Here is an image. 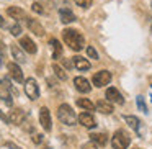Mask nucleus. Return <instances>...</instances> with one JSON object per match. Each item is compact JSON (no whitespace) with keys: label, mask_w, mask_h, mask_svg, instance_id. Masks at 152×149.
Masks as SVG:
<instances>
[{"label":"nucleus","mask_w":152,"mask_h":149,"mask_svg":"<svg viewBox=\"0 0 152 149\" xmlns=\"http://www.w3.org/2000/svg\"><path fill=\"white\" fill-rule=\"evenodd\" d=\"M62 38H64V41H66V44L72 51H82L83 48H85V40H83V36L77 30L66 28V30L62 31Z\"/></svg>","instance_id":"1"},{"label":"nucleus","mask_w":152,"mask_h":149,"mask_svg":"<svg viewBox=\"0 0 152 149\" xmlns=\"http://www.w3.org/2000/svg\"><path fill=\"white\" fill-rule=\"evenodd\" d=\"M57 118L62 125H67V126H74L77 123V115L75 112L72 110V106L67 105V103H62V105L57 108Z\"/></svg>","instance_id":"2"},{"label":"nucleus","mask_w":152,"mask_h":149,"mask_svg":"<svg viewBox=\"0 0 152 149\" xmlns=\"http://www.w3.org/2000/svg\"><path fill=\"white\" fill-rule=\"evenodd\" d=\"M129 142H131V138H129V134L124 129L115 131V134H113V138H111V146L115 149H128Z\"/></svg>","instance_id":"3"},{"label":"nucleus","mask_w":152,"mask_h":149,"mask_svg":"<svg viewBox=\"0 0 152 149\" xmlns=\"http://www.w3.org/2000/svg\"><path fill=\"white\" fill-rule=\"evenodd\" d=\"M12 85L7 79H0V98L4 100L5 105L12 106L13 105V100H12Z\"/></svg>","instance_id":"4"},{"label":"nucleus","mask_w":152,"mask_h":149,"mask_svg":"<svg viewBox=\"0 0 152 149\" xmlns=\"http://www.w3.org/2000/svg\"><path fill=\"white\" fill-rule=\"evenodd\" d=\"M25 92H26L28 98H31V100L39 98V85H38V82L33 77L26 79V82H25Z\"/></svg>","instance_id":"5"},{"label":"nucleus","mask_w":152,"mask_h":149,"mask_svg":"<svg viewBox=\"0 0 152 149\" xmlns=\"http://www.w3.org/2000/svg\"><path fill=\"white\" fill-rule=\"evenodd\" d=\"M92 80H93V85L95 87H105L111 82V72H108V70H100V72H96L93 76Z\"/></svg>","instance_id":"6"},{"label":"nucleus","mask_w":152,"mask_h":149,"mask_svg":"<svg viewBox=\"0 0 152 149\" xmlns=\"http://www.w3.org/2000/svg\"><path fill=\"white\" fill-rule=\"evenodd\" d=\"M25 21H26V26H28V30H30L31 33H34L36 36H44V28L39 25V21H38V20L26 17V18H25Z\"/></svg>","instance_id":"7"},{"label":"nucleus","mask_w":152,"mask_h":149,"mask_svg":"<svg viewBox=\"0 0 152 149\" xmlns=\"http://www.w3.org/2000/svg\"><path fill=\"white\" fill-rule=\"evenodd\" d=\"M39 123L44 128V131H51V113L46 106L39 110Z\"/></svg>","instance_id":"8"},{"label":"nucleus","mask_w":152,"mask_h":149,"mask_svg":"<svg viewBox=\"0 0 152 149\" xmlns=\"http://www.w3.org/2000/svg\"><path fill=\"white\" fill-rule=\"evenodd\" d=\"M106 100H110L111 103H118V105H123V103H124L123 95L118 92V89H115V87H110V89L106 90Z\"/></svg>","instance_id":"9"},{"label":"nucleus","mask_w":152,"mask_h":149,"mask_svg":"<svg viewBox=\"0 0 152 149\" xmlns=\"http://www.w3.org/2000/svg\"><path fill=\"white\" fill-rule=\"evenodd\" d=\"M8 74H10V77H13L15 82H23V72H21L20 66H18L17 62H8Z\"/></svg>","instance_id":"10"},{"label":"nucleus","mask_w":152,"mask_h":149,"mask_svg":"<svg viewBox=\"0 0 152 149\" xmlns=\"http://www.w3.org/2000/svg\"><path fill=\"white\" fill-rule=\"evenodd\" d=\"M124 121L128 123V125L131 126V128L134 129V131L137 133L139 136L142 134V123H141V120H139L137 116H134V115H126V116H124Z\"/></svg>","instance_id":"11"},{"label":"nucleus","mask_w":152,"mask_h":149,"mask_svg":"<svg viewBox=\"0 0 152 149\" xmlns=\"http://www.w3.org/2000/svg\"><path fill=\"white\" fill-rule=\"evenodd\" d=\"M20 46L23 48V49L26 51L28 54H36V51H38L34 41L31 40V38H28V36H21V38H20Z\"/></svg>","instance_id":"12"},{"label":"nucleus","mask_w":152,"mask_h":149,"mask_svg":"<svg viewBox=\"0 0 152 149\" xmlns=\"http://www.w3.org/2000/svg\"><path fill=\"white\" fill-rule=\"evenodd\" d=\"M74 85H75V89L82 93H88L90 90H92V85H90V82L85 77H75V79H74Z\"/></svg>","instance_id":"13"},{"label":"nucleus","mask_w":152,"mask_h":149,"mask_svg":"<svg viewBox=\"0 0 152 149\" xmlns=\"http://www.w3.org/2000/svg\"><path fill=\"white\" fill-rule=\"evenodd\" d=\"M25 118H26V113L23 112L21 108H13L10 112V121L13 123V125H21V123L25 121Z\"/></svg>","instance_id":"14"},{"label":"nucleus","mask_w":152,"mask_h":149,"mask_svg":"<svg viewBox=\"0 0 152 149\" xmlns=\"http://www.w3.org/2000/svg\"><path fill=\"white\" fill-rule=\"evenodd\" d=\"M79 121H80V125H83L85 128H88V129L96 126V121H95V118L92 116V113H80Z\"/></svg>","instance_id":"15"},{"label":"nucleus","mask_w":152,"mask_h":149,"mask_svg":"<svg viewBox=\"0 0 152 149\" xmlns=\"http://www.w3.org/2000/svg\"><path fill=\"white\" fill-rule=\"evenodd\" d=\"M95 106L100 113H105V115H111L113 113V105L110 100H98Z\"/></svg>","instance_id":"16"},{"label":"nucleus","mask_w":152,"mask_h":149,"mask_svg":"<svg viewBox=\"0 0 152 149\" xmlns=\"http://www.w3.org/2000/svg\"><path fill=\"white\" fill-rule=\"evenodd\" d=\"M72 61H74V67L79 69V70H88L90 67H92L88 61H87L85 57H82V56H74Z\"/></svg>","instance_id":"17"},{"label":"nucleus","mask_w":152,"mask_h":149,"mask_svg":"<svg viewBox=\"0 0 152 149\" xmlns=\"http://www.w3.org/2000/svg\"><path fill=\"white\" fill-rule=\"evenodd\" d=\"M7 13L10 15L13 20H25V18H26L25 10H23V8H20V7H8L7 8Z\"/></svg>","instance_id":"18"},{"label":"nucleus","mask_w":152,"mask_h":149,"mask_svg":"<svg viewBox=\"0 0 152 149\" xmlns=\"http://www.w3.org/2000/svg\"><path fill=\"white\" fill-rule=\"evenodd\" d=\"M59 18H61L62 23H72V21H75V15H74V12L69 10V8H61Z\"/></svg>","instance_id":"19"},{"label":"nucleus","mask_w":152,"mask_h":149,"mask_svg":"<svg viewBox=\"0 0 152 149\" xmlns=\"http://www.w3.org/2000/svg\"><path fill=\"white\" fill-rule=\"evenodd\" d=\"M51 48H53V59H59L61 56H62V46H61V43L57 40H51L49 41Z\"/></svg>","instance_id":"20"},{"label":"nucleus","mask_w":152,"mask_h":149,"mask_svg":"<svg viewBox=\"0 0 152 149\" xmlns=\"http://www.w3.org/2000/svg\"><path fill=\"white\" fill-rule=\"evenodd\" d=\"M12 56H13V59L17 61V62H26V56H25L23 53H21V49L17 46V44H12Z\"/></svg>","instance_id":"21"},{"label":"nucleus","mask_w":152,"mask_h":149,"mask_svg":"<svg viewBox=\"0 0 152 149\" xmlns=\"http://www.w3.org/2000/svg\"><path fill=\"white\" fill-rule=\"evenodd\" d=\"M90 138H92V141H95L98 146H106V142H108V136H106L105 133H92Z\"/></svg>","instance_id":"22"},{"label":"nucleus","mask_w":152,"mask_h":149,"mask_svg":"<svg viewBox=\"0 0 152 149\" xmlns=\"http://www.w3.org/2000/svg\"><path fill=\"white\" fill-rule=\"evenodd\" d=\"M77 105L80 106V108L83 110H88V112H92V110H95V103H92L88 98H77Z\"/></svg>","instance_id":"23"},{"label":"nucleus","mask_w":152,"mask_h":149,"mask_svg":"<svg viewBox=\"0 0 152 149\" xmlns=\"http://www.w3.org/2000/svg\"><path fill=\"white\" fill-rule=\"evenodd\" d=\"M53 70H54V74H56L57 77H59L61 80H67V74L64 72V69L61 66H57V64H54L53 66Z\"/></svg>","instance_id":"24"},{"label":"nucleus","mask_w":152,"mask_h":149,"mask_svg":"<svg viewBox=\"0 0 152 149\" xmlns=\"http://www.w3.org/2000/svg\"><path fill=\"white\" fill-rule=\"evenodd\" d=\"M136 102H137V106H139V110L141 112H144V113H147V106H145V103H144V98H142L141 95L136 98Z\"/></svg>","instance_id":"25"},{"label":"nucleus","mask_w":152,"mask_h":149,"mask_svg":"<svg viewBox=\"0 0 152 149\" xmlns=\"http://www.w3.org/2000/svg\"><path fill=\"white\" fill-rule=\"evenodd\" d=\"M10 33L13 34V36H20V33H21V26L18 23H13L12 25V28H10Z\"/></svg>","instance_id":"26"},{"label":"nucleus","mask_w":152,"mask_h":149,"mask_svg":"<svg viewBox=\"0 0 152 149\" xmlns=\"http://www.w3.org/2000/svg\"><path fill=\"white\" fill-rule=\"evenodd\" d=\"M92 2L93 0H75V4L79 5V7H82V8H88L90 5H92Z\"/></svg>","instance_id":"27"},{"label":"nucleus","mask_w":152,"mask_h":149,"mask_svg":"<svg viewBox=\"0 0 152 149\" xmlns=\"http://www.w3.org/2000/svg\"><path fill=\"white\" fill-rule=\"evenodd\" d=\"M87 54H88L92 59H98V53L95 51V48H93V46H88V48H87Z\"/></svg>","instance_id":"28"},{"label":"nucleus","mask_w":152,"mask_h":149,"mask_svg":"<svg viewBox=\"0 0 152 149\" xmlns=\"http://www.w3.org/2000/svg\"><path fill=\"white\" fill-rule=\"evenodd\" d=\"M31 10H33L34 13H39V15H41V13H44V8L41 7V5L38 4V2H34V4L31 5Z\"/></svg>","instance_id":"29"},{"label":"nucleus","mask_w":152,"mask_h":149,"mask_svg":"<svg viewBox=\"0 0 152 149\" xmlns=\"http://www.w3.org/2000/svg\"><path fill=\"white\" fill-rule=\"evenodd\" d=\"M96 142L95 141H88V142H85V144L82 146V149H96Z\"/></svg>","instance_id":"30"},{"label":"nucleus","mask_w":152,"mask_h":149,"mask_svg":"<svg viewBox=\"0 0 152 149\" xmlns=\"http://www.w3.org/2000/svg\"><path fill=\"white\" fill-rule=\"evenodd\" d=\"M43 138H44L43 134H33V142L34 144H41V142H43Z\"/></svg>","instance_id":"31"},{"label":"nucleus","mask_w":152,"mask_h":149,"mask_svg":"<svg viewBox=\"0 0 152 149\" xmlns=\"http://www.w3.org/2000/svg\"><path fill=\"white\" fill-rule=\"evenodd\" d=\"M64 66H66L67 69H70V67L74 66V61H72V62H70V61H66V59H64Z\"/></svg>","instance_id":"32"},{"label":"nucleus","mask_w":152,"mask_h":149,"mask_svg":"<svg viewBox=\"0 0 152 149\" xmlns=\"http://www.w3.org/2000/svg\"><path fill=\"white\" fill-rule=\"evenodd\" d=\"M0 120H2V121H4V123H8V121H10V120H8V118H7V116H5V115H4V113H2V112H0Z\"/></svg>","instance_id":"33"},{"label":"nucleus","mask_w":152,"mask_h":149,"mask_svg":"<svg viewBox=\"0 0 152 149\" xmlns=\"http://www.w3.org/2000/svg\"><path fill=\"white\" fill-rule=\"evenodd\" d=\"M5 26V20H4V17L0 15V28H4Z\"/></svg>","instance_id":"34"},{"label":"nucleus","mask_w":152,"mask_h":149,"mask_svg":"<svg viewBox=\"0 0 152 149\" xmlns=\"http://www.w3.org/2000/svg\"><path fill=\"white\" fill-rule=\"evenodd\" d=\"M4 49H5V46H4V41L0 40V51H2V53H4Z\"/></svg>","instance_id":"35"},{"label":"nucleus","mask_w":152,"mask_h":149,"mask_svg":"<svg viewBox=\"0 0 152 149\" xmlns=\"http://www.w3.org/2000/svg\"><path fill=\"white\" fill-rule=\"evenodd\" d=\"M4 64V54H0V66Z\"/></svg>","instance_id":"36"},{"label":"nucleus","mask_w":152,"mask_h":149,"mask_svg":"<svg viewBox=\"0 0 152 149\" xmlns=\"http://www.w3.org/2000/svg\"><path fill=\"white\" fill-rule=\"evenodd\" d=\"M151 7H152V5H151Z\"/></svg>","instance_id":"37"}]
</instances>
